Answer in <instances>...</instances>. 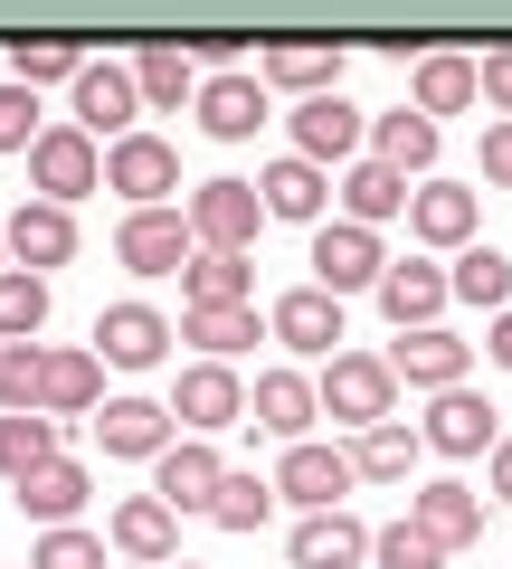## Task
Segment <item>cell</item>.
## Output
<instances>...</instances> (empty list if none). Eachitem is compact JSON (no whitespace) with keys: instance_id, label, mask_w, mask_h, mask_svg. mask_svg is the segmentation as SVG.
Segmentation results:
<instances>
[{"instance_id":"6da1fadb","label":"cell","mask_w":512,"mask_h":569,"mask_svg":"<svg viewBox=\"0 0 512 569\" xmlns=\"http://www.w3.org/2000/svg\"><path fill=\"white\" fill-rule=\"evenodd\" d=\"M313 389H323V418L380 427V418H390V399H399V370H390V351H332V370Z\"/></svg>"},{"instance_id":"7a4b0ae2","label":"cell","mask_w":512,"mask_h":569,"mask_svg":"<svg viewBox=\"0 0 512 569\" xmlns=\"http://www.w3.org/2000/svg\"><path fill=\"white\" fill-rule=\"evenodd\" d=\"M380 276H390L380 228H361V219H323L313 228V284H323V295H380Z\"/></svg>"},{"instance_id":"3957f363","label":"cell","mask_w":512,"mask_h":569,"mask_svg":"<svg viewBox=\"0 0 512 569\" xmlns=\"http://www.w3.org/2000/svg\"><path fill=\"white\" fill-rule=\"evenodd\" d=\"M29 181H39V200H86V190H104V152L86 123H48L39 142H29Z\"/></svg>"},{"instance_id":"277c9868","label":"cell","mask_w":512,"mask_h":569,"mask_svg":"<svg viewBox=\"0 0 512 569\" xmlns=\"http://www.w3.org/2000/svg\"><path fill=\"white\" fill-rule=\"evenodd\" d=\"M114 257L133 266V276H181V266L200 257V228H190V209H133V219L114 228Z\"/></svg>"},{"instance_id":"5b68a950","label":"cell","mask_w":512,"mask_h":569,"mask_svg":"<svg viewBox=\"0 0 512 569\" xmlns=\"http://www.w3.org/2000/svg\"><path fill=\"white\" fill-rule=\"evenodd\" d=\"M190 228H200V247L247 257L257 228H267V190H257V181H200V190H190Z\"/></svg>"},{"instance_id":"8992f818","label":"cell","mask_w":512,"mask_h":569,"mask_svg":"<svg viewBox=\"0 0 512 569\" xmlns=\"http://www.w3.org/2000/svg\"><path fill=\"white\" fill-rule=\"evenodd\" d=\"M104 190H123L133 209H162V190H181V152L162 133H123L104 142Z\"/></svg>"},{"instance_id":"52a82bcc","label":"cell","mask_w":512,"mask_h":569,"mask_svg":"<svg viewBox=\"0 0 512 569\" xmlns=\"http://www.w3.org/2000/svg\"><path fill=\"white\" fill-rule=\"evenodd\" d=\"M219 485H228V466H219L209 437H171V447L152 456V493H162L171 512H209V503H219Z\"/></svg>"},{"instance_id":"ba28073f","label":"cell","mask_w":512,"mask_h":569,"mask_svg":"<svg viewBox=\"0 0 512 569\" xmlns=\"http://www.w3.org/2000/svg\"><path fill=\"white\" fill-rule=\"evenodd\" d=\"M361 485V466H351V447H285V466H275V493H285V503H304V512H332L342 503V493Z\"/></svg>"},{"instance_id":"9c48e42d","label":"cell","mask_w":512,"mask_h":569,"mask_svg":"<svg viewBox=\"0 0 512 569\" xmlns=\"http://www.w3.org/2000/svg\"><path fill=\"white\" fill-rule=\"evenodd\" d=\"M133 114H143V77L114 67V58H86V77H77V123H86V133H104V142H123V133H133Z\"/></svg>"},{"instance_id":"30bf717a","label":"cell","mask_w":512,"mask_h":569,"mask_svg":"<svg viewBox=\"0 0 512 569\" xmlns=\"http://www.w3.org/2000/svg\"><path fill=\"white\" fill-rule=\"evenodd\" d=\"M390 370H399L409 389H465L474 342H455L446 323H418V332H399V342H390Z\"/></svg>"},{"instance_id":"8fae6325","label":"cell","mask_w":512,"mask_h":569,"mask_svg":"<svg viewBox=\"0 0 512 569\" xmlns=\"http://www.w3.org/2000/svg\"><path fill=\"white\" fill-rule=\"evenodd\" d=\"M171 418H181L190 437H209V427H238V418H247L238 370H228V361H190V370H181V389H171Z\"/></svg>"},{"instance_id":"7c38bea8","label":"cell","mask_w":512,"mask_h":569,"mask_svg":"<svg viewBox=\"0 0 512 569\" xmlns=\"http://www.w3.org/2000/svg\"><path fill=\"white\" fill-rule=\"evenodd\" d=\"M361 104L342 96V86H332V96H304L294 104V152H304V162H351V152H361Z\"/></svg>"},{"instance_id":"4fadbf2b","label":"cell","mask_w":512,"mask_h":569,"mask_svg":"<svg viewBox=\"0 0 512 569\" xmlns=\"http://www.w3.org/2000/svg\"><path fill=\"white\" fill-rule=\"evenodd\" d=\"M247 418L267 427V437H285V447H304L313 418H323V389H313L304 370H257V399H247Z\"/></svg>"},{"instance_id":"5bb4252c","label":"cell","mask_w":512,"mask_h":569,"mask_svg":"<svg viewBox=\"0 0 512 569\" xmlns=\"http://www.w3.org/2000/svg\"><path fill=\"white\" fill-rule=\"evenodd\" d=\"M171 342H181V332H171L152 305H104V313H96V351H104L114 370H152Z\"/></svg>"},{"instance_id":"9a60e30c","label":"cell","mask_w":512,"mask_h":569,"mask_svg":"<svg viewBox=\"0 0 512 569\" xmlns=\"http://www.w3.org/2000/svg\"><path fill=\"white\" fill-rule=\"evenodd\" d=\"M436 456H493L503 447V427H493V408L474 399V389H436V408H428V427H418Z\"/></svg>"},{"instance_id":"2e32d148","label":"cell","mask_w":512,"mask_h":569,"mask_svg":"<svg viewBox=\"0 0 512 569\" xmlns=\"http://www.w3.org/2000/svg\"><path fill=\"white\" fill-rule=\"evenodd\" d=\"M267 123V77H238V67H219V77L200 86V133L209 142H247Z\"/></svg>"},{"instance_id":"e0dca14e","label":"cell","mask_w":512,"mask_h":569,"mask_svg":"<svg viewBox=\"0 0 512 569\" xmlns=\"http://www.w3.org/2000/svg\"><path fill=\"white\" fill-rule=\"evenodd\" d=\"M10 257L29 266V276H48V266H67L77 257V219H67V200H29V209H10Z\"/></svg>"},{"instance_id":"ac0fdd59","label":"cell","mask_w":512,"mask_h":569,"mask_svg":"<svg viewBox=\"0 0 512 569\" xmlns=\"http://www.w3.org/2000/svg\"><path fill=\"white\" fill-rule=\"evenodd\" d=\"M342 67H351L342 39H275L257 77H267V86H294V96H332V86H342Z\"/></svg>"},{"instance_id":"d6986e66","label":"cell","mask_w":512,"mask_h":569,"mask_svg":"<svg viewBox=\"0 0 512 569\" xmlns=\"http://www.w3.org/2000/svg\"><path fill=\"white\" fill-rule=\"evenodd\" d=\"M446 266H428V257H399L390 276H380V313H390L399 332H418V323H436V313H446Z\"/></svg>"},{"instance_id":"ffe728a7","label":"cell","mask_w":512,"mask_h":569,"mask_svg":"<svg viewBox=\"0 0 512 569\" xmlns=\"http://www.w3.org/2000/svg\"><path fill=\"white\" fill-rule=\"evenodd\" d=\"M114 550H123V560H143V569L181 560V512H171L162 493H133V503H114Z\"/></svg>"},{"instance_id":"44dd1931","label":"cell","mask_w":512,"mask_h":569,"mask_svg":"<svg viewBox=\"0 0 512 569\" xmlns=\"http://www.w3.org/2000/svg\"><path fill=\"white\" fill-rule=\"evenodd\" d=\"M484 96V58H455V48H428L409 77V104L418 114H465V104Z\"/></svg>"},{"instance_id":"7402d4cb","label":"cell","mask_w":512,"mask_h":569,"mask_svg":"<svg viewBox=\"0 0 512 569\" xmlns=\"http://www.w3.org/2000/svg\"><path fill=\"white\" fill-rule=\"evenodd\" d=\"M409 522L428 531V541H446V550H474V541H484V493H465V485H418V493H409Z\"/></svg>"},{"instance_id":"603a6c76","label":"cell","mask_w":512,"mask_h":569,"mask_svg":"<svg viewBox=\"0 0 512 569\" xmlns=\"http://www.w3.org/2000/svg\"><path fill=\"white\" fill-rule=\"evenodd\" d=\"M275 342L285 351H332L342 342V295H323V284H294V295H275Z\"/></svg>"},{"instance_id":"cb8c5ba5","label":"cell","mask_w":512,"mask_h":569,"mask_svg":"<svg viewBox=\"0 0 512 569\" xmlns=\"http://www.w3.org/2000/svg\"><path fill=\"white\" fill-rule=\"evenodd\" d=\"M257 190H267V219H304V228H323V200H332L323 162L285 152V162H267V171H257Z\"/></svg>"},{"instance_id":"d4e9b609","label":"cell","mask_w":512,"mask_h":569,"mask_svg":"<svg viewBox=\"0 0 512 569\" xmlns=\"http://www.w3.org/2000/svg\"><path fill=\"white\" fill-rule=\"evenodd\" d=\"M370 560V531L351 522L342 503L332 512H304V522H294V569H361Z\"/></svg>"},{"instance_id":"484cf974","label":"cell","mask_w":512,"mask_h":569,"mask_svg":"<svg viewBox=\"0 0 512 569\" xmlns=\"http://www.w3.org/2000/svg\"><path fill=\"white\" fill-rule=\"evenodd\" d=\"M10 493H20V512L39 531H58V522H77V512H86V466H77V456H48V466L20 475Z\"/></svg>"},{"instance_id":"4316f807","label":"cell","mask_w":512,"mask_h":569,"mask_svg":"<svg viewBox=\"0 0 512 569\" xmlns=\"http://www.w3.org/2000/svg\"><path fill=\"white\" fill-rule=\"evenodd\" d=\"M409 171H390V162H351L342 171V219H361V228H380V219H409Z\"/></svg>"},{"instance_id":"83f0119b","label":"cell","mask_w":512,"mask_h":569,"mask_svg":"<svg viewBox=\"0 0 512 569\" xmlns=\"http://www.w3.org/2000/svg\"><path fill=\"white\" fill-rule=\"evenodd\" d=\"M96 437H104V456H162L171 447V408L162 399H104Z\"/></svg>"},{"instance_id":"f1b7e54d","label":"cell","mask_w":512,"mask_h":569,"mask_svg":"<svg viewBox=\"0 0 512 569\" xmlns=\"http://www.w3.org/2000/svg\"><path fill=\"white\" fill-rule=\"evenodd\" d=\"M257 332H275V323H257V305H181V342H200L209 361H238Z\"/></svg>"},{"instance_id":"f546056e","label":"cell","mask_w":512,"mask_h":569,"mask_svg":"<svg viewBox=\"0 0 512 569\" xmlns=\"http://www.w3.org/2000/svg\"><path fill=\"white\" fill-rule=\"evenodd\" d=\"M370 162H390V171H428V162H436V114H418V104L380 114V123H370Z\"/></svg>"},{"instance_id":"4dcf8cb0","label":"cell","mask_w":512,"mask_h":569,"mask_svg":"<svg viewBox=\"0 0 512 569\" xmlns=\"http://www.w3.org/2000/svg\"><path fill=\"white\" fill-rule=\"evenodd\" d=\"M48 456H58V418L48 408H0V475L20 485V475H39Z\"/></svg>"},{"instance_id":"1f68e13d","label":"cell","mask_w":512,"mask_h":569,"mask_svg":"<svg viewBox=\"0 0 512 569\" xmlns=\"http://www.w3.org/2000/svg\"><path fill=\"white\" fill-rule=\"evenodd\" d=\"M133 77H143V104H181V96L200 104V86H209V77H200V58H190L181 39H152L143 58H133Z\"/></svg>"},{"instance_id":"d6a6232c","label":"cell","mask_w":512,"mask_h":569,"mask_svg":"<svg viewBox=\"0 0 512 569\" xmlns=\"http://www.w3.org/2000/svg\"><path fill=\"white\" fill-rule=\"evenodd\" d=\"M409 228L428 247H474V190H446V181H428L409 200Z\"/></svg>"},{"instance_id":"836d02e7","label":"cell","mask_w":512,"mask_h":569,"mask_svg":"<svg viewBox=\"0 0 512 569\" xmlns=\"http://www.w3.org/2000/svg\"><path fill=\"white\" fill-rule=\"evenodd\" d=\"M104 399V351H48V418H86Z\"/></svg>"},{"instance_id":"e575fe53","label":"cell","mask_w":512,"mask_h":569,"mask_svg":"<svg viewBox=\"0 0 512 569\" xmlns=\"http://www.w3.org/2000/svg\"><path fill=\"white\" fill-rule=\"evenodd\" d=\"M418 447H428V437H409V427H399V418H380V427H361V447H351V466H361L370 485H409Z\"/></svg>"},{"instance_id":"d590c367","label":"cell","mask_w":512,"mask_h":569,"mask_svg":"<svg viewBox=\"0 0 512 569\" xmlns=\"http://www.w3.org/2000/svg\"><path fill=\"white\" fill-rule=\"evenodd\" d=\"M181 305H247V257L200 247V257L181 266Z\"/></svg>"},{"instance_id":"8d00e7d4","label":"cell","mask_w":512,"mask_h":569,"mask_svg":"<svg viewBox=\"0 0 512 569\" xmlns=\"http://www.w3.org/2000/svg\"><path fill=\"white\" fill-rule=\"evenodd\" d=\"M267 512H275V475L228 466V485H219V503H209V522H219V531H257Z\"/></svg>"},{"instance_id":"74e56055","label":"cell","mask_w":512,"mask_h":569,"mask_svg":"<svg viewBox=\"0 0 512 569\" xmlns=\"http://www.w3.org/2000/svg\"><path fill=\"white\" fill-rule=\"evenodd\" d=\"M455 295H465V305H484V313H503L512 305V257L503 247H465V257H455Z\"/></svg>"},{"instance_id":"f35d334b","label":"cell","mask_w":512,"mask_h":569,"mask_svg":"<svg viewBox=\"0 0 512 569\" xmlns=\"http://www.w3.org/2000/svg\"><path fill=\"white\" fill-rule=\"evenodd\" d=\"M39 323H48V276L10 266L0 276V342H39Z\"/></svg>"},{"instance_id":"ab89813d","label":"cell","mask_w":512,"mask_h":569,"mask_svg":"<svg viewBox=\"0 0 512 569\" xmlns=\"http://www.w3.org/2000/svg\"><path fill=\"white\" fill-rule=\"evenodd\" d=\"M10 77H20V86H77L86 77V48L77 39H10Z\"/></svg>"},{"instance_id":"60d3db41","label":"cell","mask_w":512,"mask_h":569,"mask_svg":"<svg viewBox=\"0 0 512 569\" xmlns=\"http://www.w3.org/2000/svg\"><path fill=\"white\" fill-rule=\"evenodd\" d=\"M0 408H48V351L0 342Z\"/></svg>"},{"instance_id":"b9f144b4","label":"cell","mask_w":512,"mask_h":569,"mask_svg":"<svg viewBox=\"0 0 512 569\" xmlns=\"http://www.w3.org/2000/svg\"><path fill=\"white\" fill-rule=\"evenodd\" d=\"M370 560L380 569H446V541H428L418 522H390V531H370Z\"/></svg>"},{"instance_id":"7bdbcfd3","label":"cell","mask_w":512,"mask_h":569,"mask_svg":"<svg viewBox=\"0 0 512 569\" xmlns=\"http://www.w3.org/2000/svg\"><path fill=\"white\" fill-rule=\"evenodd\" d=\"M29 569H104V541H96V531H77V522H58V531H39Z\"/></svg>"},{"instance_id":"ee69618b","label":"cell","mask_w":512,"mask_h":569,"mask_svg":"<svg viewBox=\"0 0 512 569\" xmlns=\"http://www.w3.org/2000/svg\"><path fill=\"white\" fill-rule=\"evenodd\" d=\"M48 123H39V86H0V152H29V142H39Z\"/></svg>"},{"instance_id":"f6af8a7d","label":"cell","mask_w":512,"mask_h":569,"mask_svg":"<svg viewBox=\"0 0 512 569\" xmlns=\"http://www.w3.org/2000/svg\"><path fill=\"white\" fill-rule=\"evenodd\" d=\"M484 181H493V190H512V114H503V123H484Z\"/></svg>"},{"instance_id":"bcb514c9","label":"cell","mask_w":512,"mask_h":569,"mask_svg":"<svg viewBox=\"0 0 512 569\" xmlns=\"http://www.w3.org/2000/svg\"><path fill=\"white\" fill-rule=\"evenodd\" d=\"M484 104H493V114H512V48H493V58H484Z\"/></svg>"},{"instance_id":"7dc6e473","label":"cell","mask_w":512,"mask_h":569,"mask_svg":"<svg viewBox=\"0 0 512 569\" xmlns=\"http://www.w3.org/2000/svg\"><path fill=\"white\" fill-rule=\"evenodd\" d=\"M484 351H493V361H503V370H512V305H503V313H493V332H484Z\"/></svg>"},{"instance_id":"c3c4849f","label":"cell","mask_w":512,"mask_h":569,"mask_svg":"<svg viewBox=\"0 0 512 569\" xmlns=\"http://www.w3.org/2000/svg\"><path fill=\"white\" fill-rule=\"evenodd\" d=\"M493 493H503V503H512V437H503V447H493Z\"/></svg>"},{"instance_id":"681fc988","label":"cell","mask_w":512,"mask_h":569,"mask_svg":"<svg viewBox=\"0 0 512 569\" xmlns=\"http://www.w3.org/2000/svg\"><path fill=\"white\" fill-rule=\"evenodd\" d=\"M162 569H200V560H162Z\"/></svg>"},{"instance_id":"f907efd6","label":"cell","mask_w":512,"mask_h":569,"mask_svg":"<svg viewBox=\"0 0 512 569\" xmlns=\"http://www.w3.org/2000/svg\"><path fill=\"white\" fill-rule=\"evenodd\" d=\"M0 257H10V228H0Z\"/></svg>"}]
</instances>
